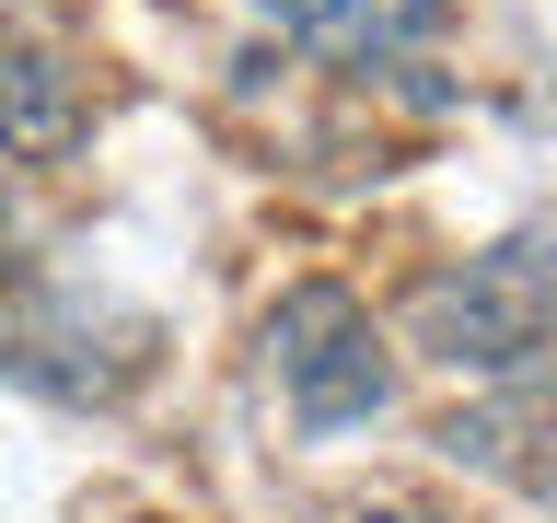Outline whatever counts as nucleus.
Wrapping results in <instances>:
<instances>
[{"label":"nucleus","mask_w":557,"mask_h":523,"mask_svg":"<svg viewBox=\"0 0 557 523\" xmlns=\"http://www.w3.org/2000/svg\"><path fill=\"white\" fill-rule=\"evenodd\" d=\"M418 349L453 361V373L511 384L557 349V256L546 244H487L465 268H442L418 291Z\"/></svg>","instance_id":"nucleus-1"},{"label":"nucleus","mask_w":557,"mask_h":523,"mask_svg":"<svg viewBox=\"0 0 557 523\" xmlns=\"http://www.w3.org/2000/svg\"><path fill=\"white\" fill-rule=\"evenodd\" d=\"M268 373H278V396H290L302 430H348V418L383 408V338H372V314L348 303L337 279L278 291V314H268Z\"/></svg>","instance_id":"nucleus-2"},{"label":"nucleus","mask_w":557,"mask_h":523,"mask_svg":"<svg viewBox=\"0 0 557 523\" xmlns=\"http://www.w3.org/2000/svg\"><path fill=\"white\" fill-rule=\"evenodd\" d=\"M430 442L453 465H476V477H511V488H557V384L511 373V396H487V408H453Z\"/></svg>","instance_id":"nucleus-3"},{"label":"nucleus","mask_w":557,"mask_h":523,"mask_svg":"<svg viewBox=\"0 0 557 523\" xmlns=\"http://www.w3.org/2000/svg\"><path fill=\"white\" fill-rule=\"evenodd\" d=\"M82 139V70L0 24V163H59Z\"/></svg>","instance_id":"nucleus-4"},{"label":"nucleus","mask_w":557,"mask_h":523,"mask_svg":"<svg viewBox=\"0 0 557 523\" xmlns=\"http://www.w3.org/2000/svg\"><path fill=\"white\" fill-rule=\"evenodd\" d=\"M268 24L325 47V59H395L442 24V0H268Z\"/></svg>","instance_id":"nucleus-5"},{"label":"nucleus","mask_w":557,"mask_h":523,"mask_svg":"<svg viewBox=\"0 0 557 523\" xmlns=\"http://www.w3.org/2000/svg\"><path fill=\"white\" fill-rule=\"evenodd\" d=\"M0 268H12V198H0Z\"/></svg>","instance_id":"nucleus-6"},{"label":"nucleus","mask_w":557,"mask_h":523,"mask_svg":"<svg viewBox=\"0 0 557 523\" xmlns=\"http://www.w3.org/2000/svg\"><path fill=\"white\" fill-rule=\"evenodd\" d=\"M372 523H407V512H372Z\"/></svg>","instance_id":"nucleus-7"}]
</instances>
